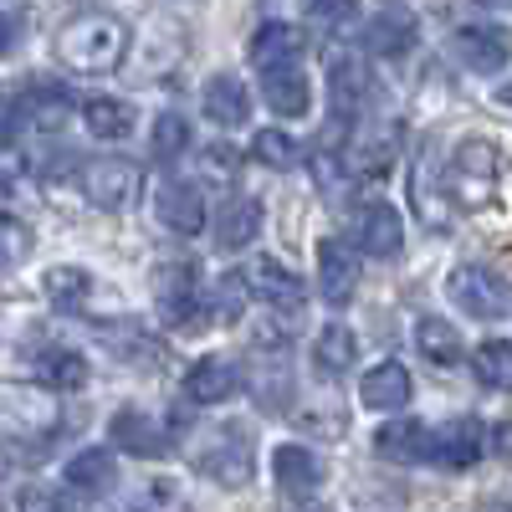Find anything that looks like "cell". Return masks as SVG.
<instances>
[{
  "label": "cell",
  "instance_id": "cell-44",
  "mask_svg": "<svg viewBox=\"0 0 512 512\" xmlns=\"http://www.w3.org/2000/svg\"><path fill=\"white\" fill-rule=\"evenodd\" d=\"M313 512H323V507H313Z\"/></svg>",
  "mask_w": 512,
  "mask_h": 512
},
{
  "label": "cell",
  "instance_id": "cell-31",
  "mask_svg": "<svg viewBox=\"0 0 512 512\" xmlns=\"http://www.w3.org/2000/svg\"><path fill=\"white\" fill-rule=\"evenodd\" d=\"M318 369L323 374H344V369H354V359H359V338H354V328H344V323H328L323 333H318Z\"/></svg>",
  "mask_w": 512,
  "mask_h": 512
},
{
  "label": "cell",
  "instance_id": "cell-12",
  "mask_svg": "<svg viewBox=\"0 0 512 512\" xmlns=\"http://www.w3.org/2000/svg\"><path fill=\"white\" fill-rule=\"evenodd\" d=\"M359 287V262H354V246H344L338 236H328L318 246V292H323V303L333 308H344L349 297Z\"/></svg>",
  "mask_w": 512,
  "mask_h": 512
},
{
  "label": "cell",
  "instance_id": "cell-34",
  "mask_svg": "<svg viewBox=\"0 0 512 512\" xmlns=\"http://www.w3.org/2000/svg\"><path fill=\"white\" fill-rule=\"evenodd\" d=\"M149 144H154V159H164V164H169V159H180V154L190 149V118H180V113H159Z\"/></svg>",
  "mask_w": 512,
  "mask_h": 512
},
{
  "label": "cell",
  "instance_id": "cell-35",
  "mask_svg": "<svg viewBox=\"0 0 512 512\" xmlns=\"http://www.w3.org/2000/svg\"><path fill=\"white\" fill-rule=\"evenodd\" d=\"M297 154H303V149H297L292 134H282V128H262V134L251 139V159L267 164V169H292Z\"/></svg>",
  "mask_w": 512,
  "mask_h": 512
},
{
  "label": "cell",
  "instance_id": "cell-33",
  "mask_svg": "<svg viewBox=\"0 0 512 512\" xmlns=\"http://www.w3.org/2000/svg\"><path fill=\"white\" fill-rule=\"evenodd\" d=\"M36 369L47 374L52 390H82V384H88V359L72 354V349H47L36 359Z\"/></svg>",
  "mask_w": 512,
  "mask_h": 512
},
{
  "label": "cell",
  "instance_id": "cell-36",
  "mask_svg": "<svg viewBox=\"0 0 512 512\" xmlns=\"http://www.w3.org/2000/svg\"><path fill=\"white\" fill-rule=\"evenodd\" d=\"M472 369H477V379L487 384V390H507V384H512V349L502 344V338H492V344L477 349Z\"/></svg>",
  "mask_w": 512,
  "mask_h": 512
},
{
  "label": "cell",
  "instance_id": "cell-5",
  "mask_svg": "<svg viewBox=\"0 0 512 512\" xmlns=\"http://www.w3.org/2000/svg\"><path fill=\"white\" fill-rule=\"evenodd\" d=\"M154 297H159V313L169 328L180 333H205V318H216L210 308H200V272L195 262H164L154 277Z\"/></svg>",
  "mask_w": 512,
  "mask_h": 512
},
{
  "label": "cell",
  "instance_id": "cell-28",
  "mask_svg": "<svg viewBox=\"0 0 512 512\" xmlns=\"http://www.w3.org/2000/svg\"><path fill=\"white\" fill-rule=\"evenodd\" d=\"M118 482V466L108 456V446H93V451H77L67 461V487L72 492H108Z\"/></svg>",
  "mask_w": 512,
  "mask_h": 512
},
{
  "label": "cell",
  "instance_id": "cell-8",
  "mask_svg": "<svg viewBox=\"0 0 512 512\" xmlns=\"http://www.w3.org/2000/svg\"><path fill=\"white\" fill-rule=\"evenodd\" d=\"M451 303L472 318H507V282L487 267H456L451 272Z\"/></svg>",
  "mask_w": 512,
  "mask_h": 512
},
{
  "label": "cell",
  "instance_id": "cell-16",
  "mask_svg": "<svg viewBox=\"0 0 512 512\" xmlns=\"http://www.w3.org/2000/svg\"><path fill=\"white\" fill-rule=\"evenodd\" d=\"M369 67L359 62V57H333L328 62V103H333V113L338 118H359L364 113V103H369Z\"/></svg>",
  "mask_w": 512,
  "mask_h": 512
},
{
  "label": "cell",
  "instance_id": "cell-30",
  "mask_svg": "<svg viewBox=\"0 0 512 512\" xmlns=\"http://www.w3.org/2000/svg\"><path fill=\"white\" fill-rule=\"evenodd\" d=\"M415 344H420V354L431 359L436 369H451V364L461 359V333H456L446 318H420Z\"/></svg>",
  "mask_w": 512,
  "mask_h": 512
},
{
  "label": "cell",
  "instance_id": "cell-41",
  "mask_svg": "<svg viewBox=\"0 0 512 512\" xmlns=\"http://www.w3.org/2000/svg\"><path fill=\"white\" fill-rule=\"evenodd\" d=\"M16 507H21V512H67V507H62V502H57L47 487H21Z\"/></svg>",
  "mask_w": 512,
  "mask_h": 512
},
{
  "label": "cell",
  "instance_id": "cell-26",
  "mask_svg": "<svg viewBox=\"0 0 512 512\" xmlns=\"http://www.w3.org/2000/svg\"><path fill=\"white\" fill-rule=\"evenodd\" d=\"M262 98L282 118H303L308 113V77L297 67H272V72H262Z\"/></svg>",
  "mask_w": 512,
  "mask_h": 512
},
{
  "label": "cell",
  "instance_id": "cell-32",
  "mask_svg": "<svg viewBox=\"0 0 512 512\" xmlns=\"http://www.w3.org/2000/svg\"><path fill=\"white\" fill-rule=\"evenodd\" d=\"M134 512H190V492L175 477H149L134 492Z\"/></svg>",
  "mask_w": 512,
  "mask_h": 512
},
{
  "label": "cell",
  "instance_id": "cell-29",
  "mask_svg": "<svg viewBox=\"0 0 512 512\" xmlns=\"http://www.w3.org/2000/svg\"><path fill=\"white\" fill-rule=\"evenodd\" d=\"M47 297H52V308H62V313H88L93 277L82 267H52L47 272Z\"/></svg>",
  "mask_w": 512,
  "mask_h": 512
},
{
  "label": "cell",
  "instance_id": "cell-38",
  "mask_svg": "<svg viewBox=\"0 0 512 512\" xmlns=\"http://www.w3.org/2000/svg\"><path fill=\"white\" fill-rule=\"evenodd\" d=\"M31 256V226L16 216H0V267H21Z\"/></svg>",
  "mask_w": 512,
  "mask_h": 512
},
{
  "label": "cell",
  "instance_id": "cell-23",
  "mask_svg": "<svg viewBox=\"0 0 512 512\" xmlns=\"http://www.w3.org/2000/svg\"><path fill=\"white\" fill-rule=\"evenodd\" d=\"M456 57L472 72H502L507 67V36L497 26H466V31H456Z\"/></svg>",
  "mask_w": 512,
  "mask_h": 512
},
{
  "label": "cell",
  "instance_id": "cell-27",
  "mask_svg": "<svg viewBox=\"0 0 512 512\" xmlns=\"http://www.w3.org/2000/svg\"><path fill=\"white\" fill-rule=\"evenodd\" d=\"M425 441H431V431L420 420H390V425H379L374 451L384 461H425Z\"/></svg>",
  "mask_w": 512,
  "mask_h": 512
},
{
  "label": "cell",
  "instance_id": "cell-20",
  "mask_svg": "<svg viewBox=\"0 0 512 512\" xmlns=\"http://www.w3.org/2000/svg\"><path fill=\"white\" fill-rule=\"evenodd\" d=\"M272 472H277V487L287 497H308V492L323 487V461L308 446H277L272 451Z\"/></svg>",
  "mask_w": 512,
  "mask_h": 512
},
{
  "label": "cell",
  "instance_id": "cell-21",
  "mask_svg": "<svg viewBox=\"0 0 512 512\" xmlns=\"http://www.w3.org/2000/svg\"><path fill=\"white\" fill-rule=\"evenodd\" d=\"M364 47H369L374 57H405V52L415 47V16L400 11V6H384V11L369 21V31H364Z\"/></svg>",
  "mask_w": 512,
  "mask_h": 512
},
{
  "label": "cell",
  "instance_id": "cell-15",
  "mask_svg": "<svg viewBox=\"0 0 512 512\" xmlns=\"http://www.w3.org/2000/svg\"><path fill=\"white\" fill-rule=\"evenodd\" d=\"M154 210H159V221L180 236H195L205 226V195L190 180H164L159 195H154Z\"/></svg>",
  "mask_w": 512,
  "mask_h": 512
},
{
  "label": "cell",
  "instance_id": "cell-25",
  "mask_svg": "<svg viewBox=\"0 0 512 512\" xmlns=\"http://www.w3.org/2000/svg\"><path fill=\"white\" fill-rule=\"evenodd\" d=\"M349 175H364V180H379V175H390V164H395V128H369V134H359L349 144Z\"/></svg>",
  "mask_w": 512,
  "mask_h": 512
},
{
  "label": "cell",
  "instance_id": "cell-11",
  "mask_svg": "<svg viewBox=\"0 0 512 512\" xmlns=\"http://www.w3.org/2000/svg\"><path fill=\"white\" fill-rule=\"evenodd\" d=\"M108 436H113V446H118V451H128V456H144V461H159V456H169V436H164V425H159L154 415L134 410V405L113 415Z\"/></svg>",
  "mask_w": 512,
  "mask_h": 512
},
{
  "label": "cell",
  "instance_id": "cell-24",
  "mask_svg": "<svg viewBox=\"0 0 512 512\" xmlns=\"http://www.w3.org/2000/svg\"><path fill=\"white\" fill-rule=\"evenodd\" d=\"M82 123H88V134L103 139V144H118L139 128L134 103H123V98H88L82 103Z\"/></svg>",
  "mask_w": 512,
  "mask_h": 512
},
{
  "label": "cell",
  "instance_id": "cell-4",
  "mask_svg": "<svg viewBox=\"0 0 512 512\" xmlns=\"http://www.w3.org/2000/svg\"><path fill=\"white\" fill-rule=\"evenodd\" d=\"M502 175V154L492 139H466L446 164V190L456 205H487Z\"/></svg>",
  "mask_w": 512,
  "mask_h": 512
},
{
  "label": "cell",
  "instance_id": "cell-10",
  "mask_svg": "<svg viewBox=\"0 0 512 512\" xmlns=\"http://www.w3.org/2000/svg\"><path fill=\"white\" fill-rule=\"evenodd\" d=\"M354 246L364 256H400L405 246V221H400V210L395 205H384V200H369L359 216H354Z\"/></svg>",
  "mask_w": 512,
  "mask_h": 512
},
{
  "label": "cell",
  "instance_id": "cell-17",
  "mask_svg": "<svg viewBox=\"0 0 512 512\" xmlns=\"http://www.w3.org/2000/svg\"><path fill=\"white\" fill-rule=\"evenodd\" d=\"M262 236V200L256 195H226L221 216H216V246L221 251H241Z\"/></svg>",
  "mask_w": 512,
  "mask_h": 512
},
{
  "label": "cell",
  "instance_id": "cell-43",
  "mask_svg": "<svg viewBox=\"0 0 512 512\" xmlns=\"http://www.w3.org/2000/svg\"><path fill=\"white\" fill-rule=\"evenodd\" d=\"M482 6H502V0H482Z\"/></svg>",
  "mask_w": 512,
  "mask_h": 512
},
{
  "label": "cell",
  "instance_id": "cell-14",
  "mask_svg": "<svg viewBox=\"0 0 512 512\" xmlns=\"http://www.w3.org/2000/svg\"><path fill=\"white\" fill-rule=\"evenodd\" d=\"M236 390H241V369L226 354H210V359L190 364V374H185V400L190 405H221Z\"/></svg>",
  "mask_w": 512,
  "mask_h": 512
},
{
  "label": "cell",
  "instance_id": "cell-37",
  "mask_svg": "<svg viewBox=\"0 0 512 512\" xmlns=\"http://www.w3.org/2000/svg\"><path fill=\"white\" fill-rule=\"evenodd\" d=\"M297 6H303L308 26H318V31H349L359 16L354 0H297Z\"/></svg>",
  "mask_w": 512,
  "mask_h": 512
},
{
  "label": "cell",
  "instance_id": "cell-7",
  "mask_svg": "<svg viewBox=\"0 0 512 512\" xmlns=\"http://www.w3.org/2000/svg\"><path fill=\"white\" fill-rule=\"evenodd\" d=\"M246 277V292L256 297V303H267L272 313H303V303H308V282L297 277L292 267H282V262H272V256H262L251 272H241Z\"/></svg>",
  "mask_w": 512,
  "mask_h": 512
},
{
  "label": "cell",
  "instance_id": "cell-6",
  "mask_svg": "<svg viewBox=\"0 0 512 512\" xmlns=\"http://www.w3.org/2000/svg\"><path fill=\"white\" fill-rule=\"evenodd\" d=\"M77 185H82V195H88V205H98V210H123L128 200L139 195V169L128 164V159L103 154V159L82 164Z\"/></svg>",
  "mask_w": 512,
  "mask_h": 512
},
{
  "label": "cell",
  "instance_id": "cell-9",
  "mask_svg": "<svg viewBox=\"0 0 512 512\" xmlns=\"http://www.w3.org/2000/svg\"><path fill=\"white\" fill-rule=\"evenodd\" d=\"M425 461H441L451 472L477 466L482 461V420H472V415L446 420L441 431H431V441H425Z\"/></svg>",
  "mask_w": 512,
  "mask_h": 512
},
{
  "label": "cell",
  "instance_id": "cell-19",
  "mask_svg": "<svg viewBox=\"0 0 512 512\" xmlns=\"http://www.w3.org/2000/svg\"><path fill=\"white\" fill-rule=\"evenodd\" d=\"M205 118L221 128H241L251 118V93L236 72H216L205 82Z\"/></svg>",
  "mask_w": 512,
  "mask_h": 512
},
{
  "label": "cell",
  "instance_id": "cell-13",
  "mask_svg": "<svg viewBox=\"0 0 512 512\" xmlns=\"http://www.w3.org/2000/svg\"><path fill=\"white\" fill-rule=\"evenodd\" d=\"M185 26L175 21V16H154V26H149V41L139 47V72L134 77H169L180 67V57H185Z\"/></svg>",
  "mask_w": 512,
  "mask_h": 512
},
{
  "label": "cell",
  "instance_id": "cell-18",
  "mask_svg": "<svg viewBox=\"0 0 512 512\" xmlns=\"http://www.w3.org/2000/svg\"><path fill=\"white\" fill-rule=\"evenodd\" d=\"M303 47H308V36H303V31L287 26V21H272V26H262V31L251 36L246 57H251L256 67H262V72H272V67H297Z\"/></svg>",
  "mask_w": 512,
  "mask_h": 512
},
{
  "label": "cell",
  "instance_id": "cell-22",
  "mask_svg": "<svg viewBox=\"0 0 512 512\" xmlns=\"http://www.w3.org/2000/svg\"><path fill=\"white\" fill-rule=\"evenodd\" d=\"M359 400L369 405V410H405V400H410V374H405V364H374L364 379H359Z\"/></svg>",
  "mask_w": 512,
  "mask_h": 512
},
{
  "label": "cell",
  "instance_id": "cell-2",
  "mask_svg": "<svg viewBox=\"0 0 512 512\" xmlns=\"http://www.w3.org/2000/svg\"><path fill=\"white\" fill-rule=\"evenodd\" d=\"M62 425V410L52 390L21 379H0V436L6 441H47Z\"/></svg>",
  "mask_w": 512,
  "mask_h": 512
},
{
  "label": "cell",
  "instance_id": "cell-3",
  "mask_svg": "<svg viewBox=\"0 0 512 512\" xmlns=\"http://www.w3.org/2000/svg\"><path fill=\"white\" fill-rule=\"evenodd\" d=\"M195 472L210 477L216 487H246L256 477V446L246 436V425H216L200 446H195Z\"/></svg>",
  "mask_w": 512,
  "mask_h": 512
},
{
  "label": "cell",
  "instance_id": "cell-1",
  "mask_svg": "<svg viewBox=\"0 0 512 512\" xmlns=\"http://www.w3.org/2000/svg\"><path fill=\"white\" fill-rule=\"evenodd\" d=\"M57 57L72 72H113L128 57V26L108 11H82L62 26L57 36Z\"/></svg>",
  "mask_w": 512,
  "mask_h": 512
},
{
  "label": "cell",
  "instance_id": "cell-39",
  "mask_svg": "<svg viewBox=\"0 0 512 512\" xmlns=\"http://www.w3.org/2000/svg\"><path fill=\"white\" fill-rule=\"evenodd\" d=\"M251 303V292H246V277L241 272H226L221 287H216V318H241V308Z\"/></svg>",
  "mask_w": 512,
  "mask_h": 512
},
{
  "label": "cell",
  "instance_id": "cell-40",
  "mask_svg": "<svg viewBox=\"0 0 512 512\" xmlns=\"http://www.w3.org/2000/svg\"><path fill=\"white\" fill-rule=\"evenodd\" d=\"M200 164H205V175H216V180H236L241 149H236V144H210V149L200 154Z\"/></svg>",
  "mask_w": 512,
  "mask_h": 512
},
{
  "label": "cell",
  "instance_id": "cell-42",
  "mask_svg": "<svg viewBox=\"0 0 512 512\" xmlns=\"http://www.w3.org/2000/svg\"><path fill=\"white\" fill-rule=\"evenodd\" d=\"M11 47H16V21H11L6 11H0V57H6Z\"/></svg>",
  "mask_w": 512,
  "mask_h": 512
}]
</instances>
